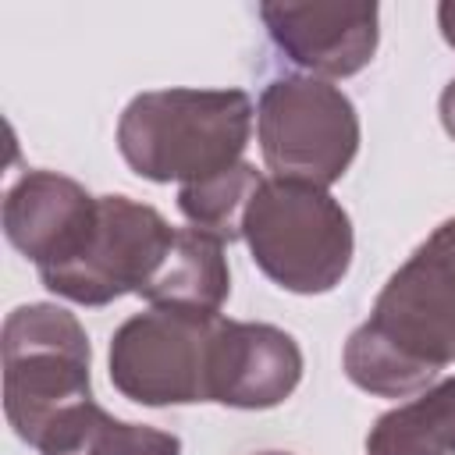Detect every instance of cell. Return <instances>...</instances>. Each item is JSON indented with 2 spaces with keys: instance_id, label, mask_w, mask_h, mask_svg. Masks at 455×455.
Instances as JSON below:
<instances>
[{
  "instance_id": "6da1fadb",
  "label": "cell",
  "mask_w": 455,
  "mask_h": 455,
  "mask_svg": "<svg viewBox=\"0 0 455 455\" xmlns=\"http://www.w3.org/2000/svg\"><path fill=\"white\" fill-rule=\"evenodd\" d=\"M455 363V217L441 220L384 281L348 334L345 377L377 398H412Z\"/></svg>"
},
{
  "instance_id": "7a4b0ae2",
  "label": "cell",
  "mask_w": 455,
  "mask_h": 455,
  "mask_svg": "<svg viewBox=\"0 0 455 455\" xmlns=\"http://www.w3.org/2000/svg\"><path fill=\"white\" fill-rule=\"evenodd\" d=\"M252 121L245 89H149L121 110L117 149L146 181L192 185L242 160Z\"/></svg>"
},
{
  "instance_id": "3957f363",
  "label": "cell",
  "mask_w": 455,
  "mask_h": 455,
  "mask_svg": "<svg viewBox=\"0 0 455 455\" xmlns=\"http://www.w3.org/2000/svg\"><path fill=\"white\" fill-rule=\"evenodd\" d=\"M4 355V412L11 430L43 448L92 398L89 334L75 313L57 302H28L7 313L0 334Z\"/></svg>"
},
{
  "instance_id": "277c9868",
  "label": "cell",
  "mask_w": 455,
  "mask_h": 455,
  "mask_svg": "<svg viewBox=\"0 0 455 455\" xmlns=\"http://www.w3.org/2000/svg\"><path fill=\"white\" fill-rule=\"evenodd\" d=\"M252 263L291 295H327L352 267L348 210L320 185L263 178L242 224Z\"/></svg>"
},
{
  "instance_id": "5b68a950",
  "label": "cell",
  "mask_w": 455,
  "mask_h": 455,
  "mask_svg": "<svg viewBox=\"0 0 455 455\" xmlns=\"http://www.w3.org/2000/svg\"><path fill=\"white\" fill-rule=\"evenodd\" d=\"M256 139L270 178L331 188L359 153V114L338 85L313 75H281L259 92Z\"/></svg>"
},
{
  "instance_id": "8992f818",
  "label": "cell",
  "mask_w": 455,
  "mask_h": 455,
  "mask_svg": "<svg viewBox=\"0 0 455 455\" xmlns=\"http://www.w3.org/2000/svg\"><path fill=\"white\" fill-rule=\"evenodd\" d=\"M220 316L149 306L128 316L107 352L110 384L135 405L210 402V345Z\"/></svg>"
},
{
  "instance_id": "52a82bcc",
  "label": "cell",
  "mask_w": 455,
  "mask_h": 455,
  "mask_svg": "<svg viewBox=\"0 0 455 455\" xmlns=\"http://www.w3.org/2000/svg\"><path fill=\"white\" fill-rule=\"evenodd\" d=\"M171 238L174 228L156 206L128 196H100V213L85 245L68 263L39 270V281L75 306H110L121 295H142Z\"/></svg>"
},
{
  "instance_id": "ba28073f",
  "label": "cell",
  "mask_w": 455,
  "mask_h": 455,
  "mask_svg": "<svg viewBox=\"0 0 455 455\" xmlns=\"http://www.w3.org/2000/svg\"><path fill=\"white\" fill-rule=\"evenodd\" d=\"M259 18L274 46L313 78L359 75L380 43V7L373 0H270Z\"/></svg>"
},
{
  "instance_id": "9c48e42d",
  "label": "cell",
  "mask_w": 455,
  "mask_h": 455,
  "mask_svg": "<svg viewBox=\"0 0 455 455\" xmlns=\"http://www.w3.org/2000/svg\"><path fill=\"white\" fill-rule=\"evenodd\" d=\"M302 380L299 341L274 323L217 320L210 345V402L228 409H274Z\"/></svg>"
},
{
  "instance_id": "30bf717a",
  "label": "cell",
  "mask_w": 455,
  "mask_h": 455,
  "mask_svg": "<svg viewBox=\"0 0 455 455\" xmlns=\"http://www.w3.org/2000/svg\"><path fill=\"white\" fill-rule=\"evenodd\" d=\"M100 196L68 174L25 171L4 196V235L36 270L68 263L92 235Z\"/></svg>"
},
{
  "instance_id": "8fae6325",
  "label": "cell",
  "mask_w": 455,
  "mask_h": 455,
  "mask_svg": "<svg viewBox=\"0 0 455 455\" xmlns=\"http://www.w3.org/2000/svg\"><path fill=\"white\" fill-rule=\"evenodd\" d=\"M228 295H231V270L224 259V242L199 228H174V238L139 299L164 309L220 316Z\"/></svg>"
},
{
  "instance_id": "7c38bea8",
  "label": "cell",
  "mask_w": 455,
  "mask_h": 455,
  "mask_svg": "<svg viewBox=\"0 0 455 455\" xmlns=\"http://www.w3.org/2000/svg\"><path fill=\"white\" fill-rule=\"evenodd\" d=\"M366 455H455V377L377 416Z\"/></svg>"
},
{
  "instance_id": "4fadbf2b",
  "label": "cell",
  "mask_w": 455,
  "mask_h": 455,
  "mask_svg": "<svg viewBox=\"0 0 455 455\" xmlns=\"http://www.w3.org/2000/svg\"><path fill=\"white\" fill-rule=\"evenodd\" d=\"M259 185H263V174L249 160H238L220 174H210L192 185H178V210L192 228L220 242H235L242 238L245 210L259 192Z\"/></svg>"
},
{
  "instance_id": "5bb4252c",
  "label": "cell",
  "mask_w": 455,
  "mask_h": 455,
  "mask_svg": "<svg viewBox=\"0 0 455 455\" xmlns=\"http://www.w3.org/2000/svg\"><path fill=\"white\" fill-rule=\"evenodd\" d=\"M75 455H181V437L149 423L114 419L103 409Z\"/></svg>"
},
{
  "instance_id": "9a60e30c",
  "label": "cell",
  "mask_w": 455,
  "mask_h": 455,
  "mask_svg": "<svg viewBox=\"0 0 455 455\" xmlns=\"http://www.w3.org/2000/svg\"><path fill=\"white\" fill-rule=\"evenodd\" d=\"M437 114H441V124L444 132L455 139V78L441 89V100H437Z\"/></svg>"
},
{
  "instance_id": "2e32d148",
  "label": "cell",
  "mask_w": 455,
  "mask_h": 455,
  "mask_svg": "<svg viewBox=\"0 0 455 455\" xmlns=\"http://www.w3.org/2000/svg\"><path fill=\"white\" fill-rule=\"evenodd\" d=\"M437 28H441L444 43L455 50V0H441L437 4Z\"/></svg>"
},
{
  "instance_id": "e0dca14e",
  "label": "cell",
  "mask_w": 455,
  "mask_h": 455,
  "mask_svg": "<svg viewBox=\"0 0 455 455\" xmlns=\"http://www.w3.org/2000/svg\"><path fill=\"white\" fill-rule=\"evenodd\" d=\"M256 455H291V451H256Z\"/></svg>"
}]
</instances>
